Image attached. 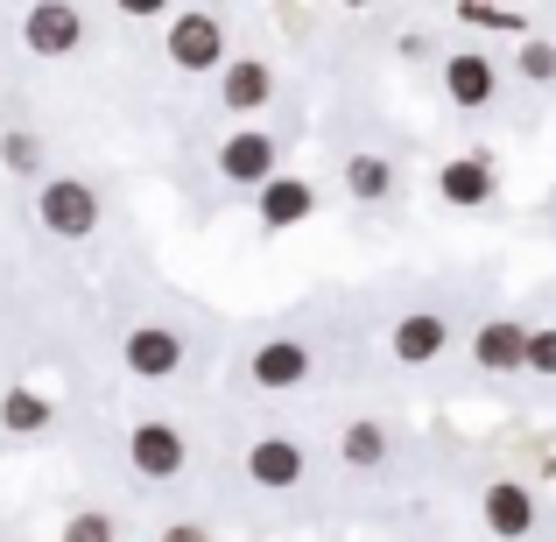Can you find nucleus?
<instances>
[{
    "label": "nucleus",
    "instance_id": "1",
    "mask_svg": "<svg viewBox=\"0 0 556 542\" xmlns=\"http://www.w3.org/2000/svg\"><path fill=\"white\" fill-rule=\"evenodd\" d=\"M36 218L56 232V240H85V232H99V190L78 184V177H56V184H42Z\"/></svg>",
    "mask_w": 556,
    "mask_h": 542
},
{
    "label": "nucleus",
    "instance_id": "2",
    "mask_svg": "<svg viewBox=\"0 0 556 542\" xmlns=\"http://www.w3.org/2000/svg\"><path fill=\"white\" fill-rule=\"evenodd\" d=\"M169 64L177 71H218L226 64V28H218V14L190 8L169 22Z\"/></svg>",
    "mask_w": 556,
    "mask_h": 542
},
{
    "label": "nucleus",
    "instance_id": "3",
    "mask_svg": "<svg viewBox=\"0 0 556 542\" xmlns=\"http://www.w3.org/2000/svg\"><path fill=\"white\" fill-rule=\"evenodd\" d=\"M184 366V331L169 325H135L127 331V374L135 380H169Z\"/></svg>",
    "mask_w": 556,
    "mask_h": 542
},
{
    "label": "nucleus",
    "instance_id": "4",
    "mask_svg": "<svg viewBox=\"0 0 556 542\" xmlns=\"http://www.w3.org/2000/svg\"><path fill=\"white\" fill-rule=\"evenodd\" d=\"M22 36H28V50H36V56H71V50H78V36H85V14L71 8V0H42V8H28Z\"/></svg>",
    "mask_w": 556,
    "mask_h": 542
},
{
    "label": "nucleus",
    "instance_id": "5",
    "mask_svg": "<svg viewBox=\"0 0 556 542\" xmlns=\"http://www.w3.org/2000/svg\"><path fill=\"white\" fill-rule=\"evenodd\" d=\"M127 458H135V472H141V479H177V472H184V458H190V444H184L177 423H141L135 444H127Z\"/></svg>",
    "mask_w": 556,
    "mask_h": 542
},
{
    "label": "nucleus",
    "instance_id": "6",
    "mask_svg": "<svg viewBox=\"0 0 556 542\" xmlns=\"http://www.w3.org/2000/svg\"><path fill=\"white\" fill-rule=\"evenodd\" d=\"M218 177L261 190V184L275 177V141H268V135H254V127H247V135H232V141H218Z\"/></svg>",
    "mask_w": 556,
    "mask_h": 542
},
{
    "label": "nucleus",
    "instance_id": "7",
    "mask_svg": "<svg viewBox=\"0 0 556 542\" xmlns=\"http://www.w3.org/2000/svg\"><path fill=\"white\" fill-rule=\"evenodd\" d=\"M268 99H275V71L261 56H240V64L218 71V106L226 113H261Z\"/></svg>",
    "mask_w": 556,
    "mask_h": 542
},
{
    "label": "nucleus",
    "instance_id": "8",
    "mask_svg": "<svg viewBox=\"0 0 556 542\" xmlns=\"http://www.w3.org/2000/svg\"><path fill=\"white\" fill-rule=\"evenodd\" d=\"M388 345H394V360H402V366H430V360L451 345V325H444L437 311H408L402 325L388 331Z\"/></svg>",
    "mask_w": 556,
    "mask_h": 542
},
{
    "label": "nucleus",
    "instance_id": "9",
    "mask_svg": "<svg viewBox=\"0 0 556 542\" xmlns=\"http://www.w3.org/2000/svg\"><path fill=\"white\" fill-rule=\"evenodd\" d=\"M254 380L268 394H289V388H303V380H311V345L303 339H268L254 353Z\"/></svg>",
    "mask_w": 556,
    "mask_h": 542
},
{
    "label": "nucleus",
    "instance_id": "10",
    "mask_svg": "<svg viewBox=\"0 0 556 542\" xmlns=\"http://www.w3.org/2000/svg\"><path fill=\"white\" fill-rule=\"evenodd\" d=\"M486 529L501 542H521L535 529V493L515 487V479H493V487H486Z\"/></svg>",
    "mask_w": 556,
    "mask_h": 542
},
{
    "label": "nucleus",
    "instance_id": "11",
    "mask_svg": "<svg viewBox=\"0 0 556 542\" xmlns=\"http://www.w3.org/2000/svg\"><path fill=\"white\" fill-rule=\"evenodd\" d=\"M444 92H451V106H493V56L486 50H458L444 64Z\"/></svg>",
    "mask_w": 556,
    "mask_h": 542
},
{
    "label": "nucleus",
    "instance_id": "12",
    "mask_svg": "<svg viewBox=\"0 0 556 542\" xmlns=\"http://www.w3.org/2000/svg\"><path fill=\"white\" fill-rule=\"evenodd\" d=\"M247 472H254L261 487H275V493L296 487V479H303V444H289V437H261V444L247 451Z\"/></svg>",
    "mask_w": 556,
    "mask_h": 542
},
{
    "label": "nucleus",
    "instance_id": "13",
    "mask_svg": "<svg viewBox=\"0 0 556 542\" xmlns=\"http://www.w3.org/2000/svg\"><path fill=\"white\" fill-rule=\"evenodd\" d=\"M437 190H444V204H486L493 198V155H458V163H444V177H437Z\"/></svg>",
    "mask_w": 556,
    "mask_h": 542
},
{
    "label": "nucleus",
    "instance_id": "14",
    "mask_svg": "<svg viewBox=\"0 0 556 542\" xmlns=\"http://www.w3.org/2000/svg\"><path fill=\"white\" fill-rule=\"evenodd\" d=\"M311 212H317V190L303 177H268L261 184V218H268V226H303Z\"/></svg>",
    "mask_w": 556,
    "mask_h": 542
},
{
    "label": "nucleus",
    "instance_id": "15",
    "mask_svg": "<svg viewBox=\"0 0 556 542\" xmlns=\"http://www.w3.org/2000/svg\"><path fill=\"white\" fill-rule=\"evenodd\" d=\"M521 345H529V331H521V325H507V317H493V325H479L472 360L486 366V374H515V366H521Z\"/></svg>",
    "mask_w": 556,
    "mask_h": 542
},
{
    "label": "nucleus",
    "instance_id": "16",
    "mask_svg": "<svg viewBox=\"0 0 556 542\" xmlns=\"http://www.w3.org/2000/svg\"><path fill=\"white\" fill-rule=\"evenodd\" d=\"M0 430H8V437L50 430V402H42L36 388H8V402H0Z\"/></svg>",
    "mask_w": 556,
    "mask_h": 542
},
{
    "label": "nucleus",
    "instance_id": "17",
    "mask_svg": "<svg viewBox=\"0 0 556 542\" xmlns=\"http://www.w3.org/2000/svg\"><path fill=\"white\" fill-rule=\"evenodd\" d=\"M339 458L367 472V465H380V458H388V430H380V423H345V437H339Z\"/></svg>",
    "mask_w": 556,
    "mask_h": 542
},
{
    "label": "nucleus",
    "instance_id": "18",
    "mask_svg": "<svg viewBox=\"0 0 556 542\" xmlns=\"http://www.w3.org/2000/svg\"><path fill=\"white\" fill-rule=\"evenodd\" d=\"M345 190H353V198H388L394 190V169L380 163V155H345Z\"/></svg>",
    "mask_w": 556,
    "mask_h": 542
},
{
    "label": "nucleus",
    "instance_id": "19",
    "mask_svg": "<svg viewBox=\"0 0 556 542\" xmlns=\"http://www.w3.org/2000/svg\"><path fill=\"white\" fill-rule=\"evenodd\" d=\"M64 542H121V535H113V515L85 507V515H71V521H64Z\"/></svg>",
    "mask_w": 556,
    "mask_h": 542
},
{
    "label": "nucleus",
    "instance_id": "20",
    "mask_svg": "<svg viewBox=\"0 0 556 542\" xmlns=\"http://www.w3.org/2000/svg\"><path fill=\"white\" fill-rule=\"evenodd\" d=\"M0 163H8L14 177H28V169H42V141L36 135H8L0 141Z\"/></svg>",
    "mask_w": 556,
    "mask_h": 542
},
{
    "label": "nucleus",
    "instance_id": "21",
    "mask_svg": "<svg viewBox=\"0 0 556 542\" xmlns=\"http://www.w3.org/2000/svg\"><path fill=\"white\" fill-rule=\"evenodd\" d=\"M521 366H535V374H556V325H549V331H529V345H521Z\"/></svg>",
    "mask_w": 556,
    "mask_h": 542
},
{
    "label": "nucleus",
    "instance_id": "22",
    "mask_svg": "<svg viewBox=\"0 0 556 542\" xmlns=\"http://www.w3.org/2000/svg\"><path fill=\"white\" fill-rule=\"evenodd\" d=\"M521 71H529V78H556V50H549L543 36H529V42H521Z\"/></svg>",
    "mask_w": 556,
    "mask_h": 542
},
{
    "label": "nucleus",
    "instance_id": "23",
    "mask_svg": "<svg viewBox=\"0 0 556 542\" xmlns=\"http://www.w3.org/2000/svg\"><path fill=\"white\" fill-rule=\"evenodd\" d=\"M465 22H479V28H521V14H507V8H465Z\"/></svg>",
    "mask_w": 556,
    "mask_h": 542
},
{
    "label": "nucleus",
    "instance_id": "24",
    "mask_svg": "<svg viewBox=\"0 0 556 542\" xmlns=\"http://www.w3.org/2000/svg\"><path fill=\"white\" fill-rule=\"evenodd\" d=\"M163 542H212V535H204L198 521H177V529H163Z\"/></svg>",
    "mask_w": 556,
    "mask_h": 542
}]
</instances>
